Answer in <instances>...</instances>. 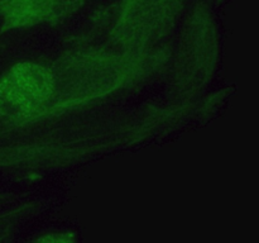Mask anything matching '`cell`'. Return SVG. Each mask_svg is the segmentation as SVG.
<instances>
[{"mask_svg": "<svg viewBox=\"0 0 259 243\" xmlns=\"http://www.w3.org/2000/svg\"><path fill=\"white\" fill-rule=\"evenodd\" d=\"M55 80L50 71L35 62H19L0 78V115L25 120L38 115L51 100Z\"/></svg>", "mask_w": 259, "mask_h": 243, "instance_id": "1", "label": "cell"}, {"mask_svg": "<svg viewBox=\"0 0 259 243\" xmlns=\"http://www.w3.org/2000/svg\"><path fill=\"white\" fill-rule=\"evenodd\" d=\"M85 0H0V17L7 27L29 25L63 14Z\"/></svg>", "mask_w": 259, "mask_h": 243, "instance_id": "2", "label": "cell"}]
</instances>
